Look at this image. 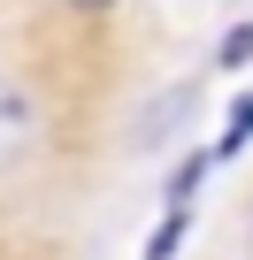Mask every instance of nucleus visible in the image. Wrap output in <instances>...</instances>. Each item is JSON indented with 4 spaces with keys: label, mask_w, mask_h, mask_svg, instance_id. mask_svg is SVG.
<instances>
[{
    "label": "nucleus",
    "mask_w": 253,
    "mask_h": 260,
    "mask_svg": "<svg viewBox=\"0 0 253 260\" xmlns=\"http://www.w3.org/2000/svg\"><path fill=\"white\" fill-rule=\"evenodd\" d=\"M245 138H253V84L238 92V107H230V122H222V138H215V161H230Z\"/></svg>",
    "instance_id": "2"
},
{
    "label": "nucleus",
    "mask_w": 253,
    "mask_h": 260,
    "mask_svg": "<svg viewBox=\"0 0 253 260\" xmlns=\"http://www.w3.org/2000/svg\"><path fill=\"white\" fill-rule=\"evenodd\" d=\"M23 146H31V100H23V84L0 77V169H8Z\"/></svg>",
    "instance_id": "1"
},
{
    "label": "nucleus",
    "mask_w": 253,
    "mask_h": 260,
    "mask_svg": "<svg viewBox=\"0 0 253 260\" xmlns=\"http://www.w3.org/2000/svg\"><path fill=\"white\" fill-rule=\"evenodd\" d=\"M62 8H115V0H62Z\"/></svg>",
    "instance_id": "5"
},
{
    "label": "nucleus",
    "mask_w": 253,
    "mask_h": 260,
    "mask_svg": "<svg viewBox=\"0 0 253 260\" xmlns=\"http://www.w3.org/2000/svg\"><path fill=\"white\" fill-rule=\"evenodd\" d=\"M245 245H253V230H245Z\"/></svg>",
    "instance_id": "6"
},
{
    "label": "nucleus",
    "mask_w": 253,
    "mask_h": 260,
    "mask_svg": "<svg viewBox=\"0 0 253 260\" xmlns=\"http://www.w3.org/2000/svg\"><path fill=\"white\" fill-rule=\"evenodd\" d=\"M184 230H192V207H169V214H161V230L146 237V260H169V252L184 245Z\"/></svg>",
    "instance_id": "3"
},
{
    "label": "nucleus",
    "mask_w": 253,
    "mask_h": 260,
    "mask_svg": "<svg viewBox=\"0 0 253 260\" xmlns=\"http://www.w3.org/2000/svg\"><path fill=\"white\" fill-rule=\"evenodd\" d=\"M215 61H222V69H245V61H253V23H238V31L215 46Z\"/></svg>",
    "instance_id": "4"
}]
</instances>
